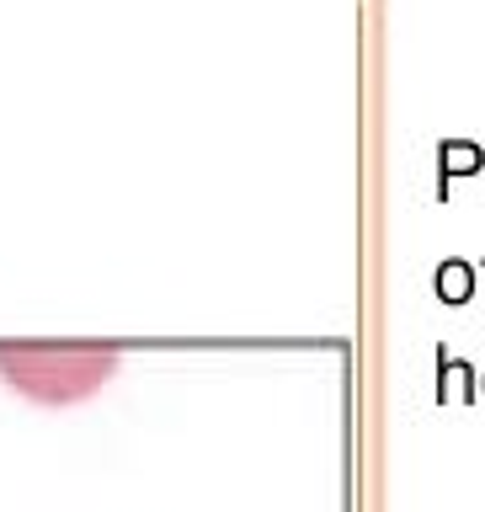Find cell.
Returning a JSON list of instances; mask_svg holds the SVG:
<instances>
[{
    "label": "cell",
    "instance_id": "cell-1",
    "mask_svg": "<svg viewBox=\"0 0 485 512\" xmlns=\"http://www.w3.org/2000/svg\"><path fill=\"white\" fill-rule=\"evenodd\" d=\"M0 374L16 395L43 406H70L96 395L118 374V352L107 347H0Z\"/></svg>",
    "mask_w": 485,
    "mask_h": 512
},
{
    "label": "cell",
    "instance_id": "cell-2",
    "mask_svg": "<svg viewBox=\"0 0 485 512\" xmlns=\"http://www.w3.org/2000/svg\"><path fill=\"white\" fill-rule=\"evenodd\" d=\"M438 160H443V187H448V176L480 171L485 166V150H480V144H470V139H448L443 150H438Z\"/></svg>",
    "mask_w": 485,
    "mask_h": 512
},
{
    "label": "cell",
    "instance_id": "cell-3",
    "mask_svg": "<svg viewBox=\"0 0 485 512\" xmlns=\"http://www.w3.org/2000/svg\"><path fill=\"white\" fill-rule=\"evenodd\" d=\"M432 283H438V299L443 304H464V299L475 294V267L470 262H443Z\"/></svg>",
    "mask_w": 485,
    "mask_h": 512
},
{
    "label": "cell",
    "instance_id": "cell-4",
    "mask_svg": "<svg viewBox=\"0 0 485 512\" xmlns=\"http://www.w3.org/2000/svg\"><path fill=\"white\" fill-rule=\"evenodd\" d=\"M470 395H480V390H475V368L443 358V363H438V400H470Z\"/></svg>",
    "mask_w": 485,
    "mask_h": 512
},
{
    "label": "cell",
    "instance_id": "cell-5",
    "mask_svg": "<svg viewBox=\"0 0 485 512\" xmlns=\"http://www.w3.org/2000/svg\"><path fill=\"white\" fill-rule=\"evenodd\" d=\"M480 390H485V374H480Z\"/></svg>",
    "mask_w": 485,
    "mask_h": 512
}]
</instances>
